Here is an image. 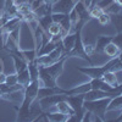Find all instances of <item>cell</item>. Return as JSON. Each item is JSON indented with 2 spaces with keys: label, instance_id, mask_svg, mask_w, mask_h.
Returning a JSON list of instances; mask_svg holds the SVG:
<instances>
[{
  "label": "cell",
  "instance_id": "d590c367",
  "mask_svg": "<svg viewBox=\"0 0 122 122\" xmlns=\"http://www.w3.org/2000/svg\"><path fill=\"white\" fill-rule=\"evenodd\" d=\"M115 121H117V122H122V112H121V115H120V116H118Z\"/></svg>",
  "mask_w": 122,
  "mask_h": 122
},
{
  "label": "cell",
  "instance_id": "7402d4cb",
  "mask_svg": "<svg viewBox=\"0 0 122 122\" xmlns=\"http://www.w3.org/2000/svg\"><path fill=\"white\" fill-rule=\"evenodd\" d=\"M46 117L48 121H51V122H67L68 116L59 112V111H55V112H46Z\"/></svg>",
  "mask_w": 122,
  "mask_h": 122
},
{
  "label": "cell",
  "instance_id": "1f68e13d",
  "mask_svg": "<svg viewBox=\"0 0 122 122\" xmlns=\"http://www.w3.org/2000/svg\"><path fill=\"white\" fill-rule=\"evenodd\" d=\"M84 51L90 56L95 54V49H94V45H90V44H84Z\"/></svg>",
  "mask_w": 122,
  "mask_h": 122
},
{
  "label": "cell",
  "instance_id": "e575fe53",
  "mask_svg": "<svg viewBox=\"0 0 122 122\" xmlns=\"http://www.w3.org/2000/svg\"><path fill=\"white\" fill-rule=\"evenodd\" d=\"M4 25H5V22L3 21V18H1V17H0V30H1V28L4 27Z\"/></svg>",
  "mask_w": 122,
  "mask_h": 122
},
{
  "label": "cell",
  "instance_id": "4dcf8cb0",
  "mask_svg": "<svg viewBox=\"0 0 122 122\" xmlns=\"http://www.w3.org/2000/svg\"><path fill=\"white\" fill-rule=\"evenodd\" d=\"M44 0H29V5H30V9H32V11L37 10L38 7H40L42 5H44Z\"/></svg>",
  "mask_w": 122,
  "mask_h": 122
},
{
  "label": "cell",
  "instance_id": "5b68a950",
  "mask_svg": "<svg viewBox=\"0 0 122 122\" xmlns=\"http://www.w3.org/2000/svg\"><path fill=\"white\" fill-rule=\"evenodd\" d=\"M67 103L70 104V106L75 111V115L78 117L79 122L82 121V116L84 114V94H75V95H66V99H65Z\"/></svg>",
  "mask_w": 122,
  "mask_h": 122
},
{
  "label": "cell",
  "instance_id": "9c48e42d",
  "mask_svg": "<svg viewBox=\"0 0 122 122\" xmlns=\"http://www.w3.org/2000/svg\"><path fill=\"white\" fill-rule=\"evenodd\" d=\"M54 94H64V89L60 88L59 86H56V87H39L37 99L49 97V95H54Z\"/></svg>",
  "mask_w": 122,
  "mask_h": 122
},
{
  "label": "cell",
  "instance_id": "74e56055",
  "mask_svg": "<svg viewBox=\"0 0 122 122\" xmlns=\"http://www.w3.org/2000/svg\"><path fill=\"white\" fill-rule=\"evenodd\" d=\"M117 57L120 59V61H121V62H122V51H120V53H118V55H117Z\"/></svg>",
  "mask_w": 122,
  "mask_h": 122
},
{
  "label": "cell",
  "instance_id": "f1b7e54d",
  "mask_svg": "<svg viewBox=\"0 0 122 122\" xmlns=\"http://www.w3.org/2000/svg\"><path fill=\"white\" fill-rule=\"evenodd\" d=\"M112 43H115L118 50L122 51V32H117L116 36H112Z\"/></svg>",
  "mask_w": 122,
  "mask_h": 122
},
{
  "label": "cell",
  "instance_id": "5bb4252c",
  "mask_svg": "<svg viewBox=\"0 0 122 122\" xmlns=\"http://www.w3.org/2000/svg\"><path fill=\"white\" fill-rule=\"evenodd\" d=\"M54 109H55V111H59V112L64 114V115H66V116H71V115H73V114H75L73 109L70 106V104L67 103L66 100H61V101H59V103L54 106Z\"/></svg>",
  "mask_w": 122,
  "mask_h": 122
},
{
  "label": "cell",
  "instance_id": "4316f807",
  "mask_svg": "<svg viewBox=\"0 0 122 122\" xmlns=\"http://www.w3.org/2000/svg\"><path fill=\"white\" fill-rule=\"evenodd\" d=\"M5 83L9 86H16L18 84V79H17V73H10L6 75V79H5Z\"/></svg>",
  "mask_w": 122,
  "mask_h": 122
},
{
  "label": "cell",
  "instance_id": "603a6c76",
  "mask_svg": "<svg viewBox=\"0 0 122 122\" xmlns=\"http://www.w3.org/2000/svg\"><path fill=\"white\" fill-rule=\"evenodd\" d=\"M111 23L114 25L117 32H122V11L115 15H111Z\"/></svg>",
  "mask_w": 122,
  "mask_h": 122
},
{
  "label": "cell",
  "instance_id": "6da1fadb",
  "mask_svg": "<svg viewBox=\"0 0 122 122\" xmlns=\"http://www.w3.org/2000/svg\"><path fill=\"white\" fill-rule=\"evenodd\" d=\"M67 55H62L60 60L49 66H39V87H56L57 78L64 72V64Z\"/></svg>",
  "mask_w": 122,
  "mask_h": 122
},
{
  "label": "cell",
  "instance_id": "d6986e66",
  "mask_svg": "<svg viewBox=\"0 0 122 122\" xmlns=\"http://www.w3.org/2000/svg\"><path fill=\"white\" fill-rule=\"evenodd\" d=\"M17 73V79H18V84H21L23 87H26L27 84H29L30 82V76H29V71L28 68L23 70V71H20Z\"/></svg>",
  "mask_w": 122,
  "mask_h": 122
},
{
  "label": "cell",
  "instance_id": "52a82bcc",
  "mask_svg": "<svg viewBox=\"0 0 122 122\" xmlns=\"http://www.w3.org/2000/svg\"><path fill=\"white\" fill-rule=\"evenodd\" d=\"M77 0H56L51 5V12L59 14H70V11L75 7Z\"/></svg>",
  "mask_w": 122,
  "mask_h": 122
},
{
  "label": "cell",
  "instance_id": "cb8c5ba5",
  "mask_svg": "<svg viewBox=\"0 0 122 122\" xmlns=\"http://www.w3.org/2000/svg\"><path fill=\"white\" fill-rule=\"evenodd\" d=\"M49 36L51 37H55V36H61V26L57 23V22H51V25L49 26L48 28V32H46Z\"/></svg>",
  "mask_w": 122,
  "mask_h": 122
},
{
  "label": "cell",
  "instance_id": "44dd1931",
  "mask_svg": "<svg viewBox=\"0 0 122 122\" xmlns=\"http://www.w3.org/2000/svg\"><path fill=\"white\" fill-rule=\"evenodd\" d=\"M105 55H107L110 59H112V57H116L117 55H118V53H120V50H118V48L116 46V44L115 43H112V42H110L105 48H104V51H103Z\"/></svg>",
  "mask_w": 122,
  "mask_h": 122
},
{
  "label": "cell",
  "instance_id": "d6a6232c",
  "mask_svg": "<svg viewBox=\"0 0 122 122\" xmlns=\"http://www.w3.org/2000/svg\"><path fill=\"white\" fill-rule=\"evenodd\" d=\"M14 4H15V0H5L3 9H4V10H6V9H9V7H11Z\"/></svg>",
  "mask_w": 122,
  "mask_h": 122
},
{
  "label": "cell",
  "instance_id": "30bf717a",
  "mask_svg": "<svg viewBox=\"0 0 122 122\" xmlns=\"http://www.w3.org/2000/svg\"><path fill=\"white\" fill-rule=\"evenodd\" d=\"M92 89L90 82H86L82 83L79 86H76L73 88H70V89H64V94L65 95H75V94H86L87 92H89Z\"/></svg>",
  "mask_w": 122,
  "mask_h": 122
},
{
  "label": "cell",
  "instance_id": "277c9868",
  "mask_svg": "<svg viewBox=\"0 0 122 122\" xmlns=\"http://www.w3.org/2000/svg\"><path fill=\"white\" fill-rule=\"evenodd\" d=\"M118 60V57H112L110 59L109 62H106L104 66H94V65H90L88 67H77V70L79 71V72L84 73L86 76H88L90 79L92 78H101L104 76L105 72H107V71H111L114 67V65L116 64V61Z\"/></svg>",
  "mask_w": 122,
  "mask_h": 122
},
{
  "label": "cell",
  "instance_id": "e0dca14e",
  "mask_svg": "<svg viewBox=\"0 0 122 122\" xmlns=\"http://www.w3.org/2000/svg\"><path fill=\"white\" fill-rule=\"evenodd\" d=\"M101 78H103V81L105 83H107L111 87H115V86L118 84V79H117L116 72H114V71H107V72L104 73V76Z\"/></svg>",
  "mask_w": 122,
  "mask_h": 122
},
{
  "label": "cell",
  "instance_id": "d4e9b609",
  "mask_svg": "<svg viewBox=\"0 0 122 122\" xmlns=\"http://www.w3.org/2000/svg\"><path fill=\"white\" fill-rule=\"evenodd\" d=\"M98 22L101 25V26H106V25H109V23H111V15L110 14H107V12H103L98 18Z\"/></svg>",
  "mask_w": 122,
  "mask_h": 122
},
{
  "label": "cell",
  "instance_id": "7a4b0ae2",
  "mask_svg": "<svg viewBox=\"0 0 122 122\" xmlns=\"http://www.w3.org/2000/svg\"><path fill=\"white\" fill-rule=\"evenodd\" d=\"M88 23L87 21H83V20H79L78 25L76 26V42H75V45L72 48V50L66 54L67 57H81L88 62L90 65H93V61H92L90 56L84 51V43H83V39H82V29H83V26Z\"/></svg>",
  "mask_w": 122,
  "mask_h": 122
},
{
  "label": "cell",
  "instance_id": "8992f818",
  "mask_svg": "<svg viewBox=\"0 0 122 122\" xmlns=\"http://www.w3.org/2000/svg\"><path fill=\"white\" fill-rule=\"evenodd\" d=\"M65 99H66L65 94H54V95H49V97L38 99V103H39V106L43 111H48L49 109L54 107L59 101L65 100Z\"/></svg>",
  "mask_w": 122,
  "mask_h": 122
},
{
  "label": "cell",
  "instance_id": "836d02e7",
  "mask_svg": "<svg viewBox=\"0 0 122 122\" xmlns=\"http://www.w3.org/2000/svg\"><path fill=\"white\" fill-rule=\"evenodd\" d=\"M55 1H56V0H44V3H46V4H50V5H53Z\"/></svg>",
  "mask_w": 122,
  "mask_h": 122
},
{
  "label": "cell",
  "instance_id": "f546056e",
  "mask_svg": "<svg viewBox=\"0 0 122 122\" xmlns=\"http://www.w3.org/2000/svg\"><path fill=\"white\" fill-rule=\"evenodd\" d=\"M114 3V0H98L97 1V6H99L100 9H103L104 11Z\"/></svg>",
  "mask_w": 122,
  "mask_h": 122
},
{
  "label": "cell",
  "instance_id": "ac0fdd59",
  "mask_svg": "<svg viewBox=\"0 0 122 122\" xmlns=\"http://www.w3.org/2000/svg\"><path fill=\"white\" fill-rule=\"evenodd\" d=\"M114 110H122V94L110 99L106 111H114Z\"/></svg>",
  "mask_w": 122,
  "mask_h": 122
},
{
  "label": "cell",
  "instance_id": "ba28073f",
  "mask_svg": "<svg viewBox=\"0 0 122 122\" xmlns=\"http://www.w3.org/2000/svg\"><path fill=\"white\" fill-rule=\"evenodd\" d=\"M103 98H112V94L110 92L100 90V89H90L84 94V100H97Z\"/></svg>",
  "mask_w": 122,
  "mask_h": 122
},
{
  "label": "cell",
  "instance_id": "9a60e30c",
  "mask_svg": "<svg viewBox=\"0 0 122 122\" xmlns=\"http://www.w3.org/2000/svg\"><path fill=\"white\" fill-rule=\"evenodd\" d=\"M14 60V64H15V70H16V72H20V71H23L27 68V65L28 62L22 57V56H20L17 54H10Z\"/></svg>",
  "mask_w": 122,
  "mask_h": 122
},
{
  "label": "cell",
  "instance_id": "484cf974",
  "mask_svg": "<svg viewBox=\"0 0 122 122\" xmlns=\"http://www.w3.org/2000/svg\"><path fill=\"white\" fill-rule=\"evenodd\" d=\"M121 11H122V7H121L118 4H116L115 1L105 10V12H107V14H110V15H115V14H118V12H121Z\"/></svg>",
  "mask_w": 122,
  "mask_h": 122
},
{
  "label": "cell",
  "instance_id": "7c38bea8",
  "mask_svg": "<svg viewBox=\"0 0 122 122\" xmlns=\"http://www.w3.org/2000/svg\"><path fill=\"white\" fill-rule=\"evenodd\" d=\"M75 9H76V11H77V14H78L79 20H83V21H87V22H89L90 20H92V17H90V15H89V9H88L82 1H81V0H78V1L76 3Z\"/></svg>",
  "mask_w": 122,
  "mask_h": 122
},
{
  "label": "cell",
  "instance_id": "4fadbf2b",
  "mask_svg": "<svg viewBox=\"0 0 122 122\" xmlns=\"http://www.w3.org/2000/svg\"><path fill=\"white\" fill-rule=\"evenodd\" d=\"M110 42H112V36H99L97 38V42H95V45H94L95 53L101 54V53L104 51V48Z\"/></svg>",
  "mask_w": 122,
  "mask_h": 122
},
{
  "label": "cell",
  "instance_id": "3957f363",
  "mask_svg": "<svg viewBox=\"0 0 122 122\" xmlns=\"http://www.w3.org/2000/svg\"><path fill=\"white\" fill-rule=\"evenodd\" d=\"M111 98H103V99H97V100H84V109L89 110L94 116H97L100 121H105L106 115V109L110 103Z\"/></svg>",
  "mask_w": 122,
  "mask_h": 122
},
{
  "label": "cell",
  "instance_id": "2e32d148",
  "mask_svg": "<svg viewBox=\"0 0 122 122\" xmlns=\"http://www.w3.org/2000/svg\"><path fill=\"white\" fill-rule=\"evenodd\" d=\"M27 68L29 71V76H30V81L33 79H39V65L37 62V60L33 61H29Z\"/></svg>",
  "mask_w": 122,
  "mask_h": 122
},
{
  "label": "cell",
  "instance_id": "ffe728a7",
  "mask_svg": "<svg viewBox=\"0 0 122 122\" xmlns=\"http://www.w3.org/2000/svg\"><path fill=\"white\" fill-rule=\"evenodd\" d=\"M51 14H53V12H51ZM51 14H48V15H45V16H43V17H40V18H37V20H38V23H39V27L42 28L45 33L48 32L49 26L51 25V22H53ZM46 34H48V33H46Z\"/></svg>",
  "mask_w": 122,
  "mask_h": 122
},
{
  "label": "cell",
  "instance_id": "83f0119b",
  "mask_svg": "<svg viewBox=\"0 0 122 122\" xmlns=\"http://www.w3.org/2000/svg\"><path fill=\"white\" fill-rule=\"evenodd\" d=\"M104 12V10L103 9H100L99 6H94V7H92L90 10H89V15H90V17L92 18H98L101 14Z\"/></svg>",
  "mask_w": 122,
  "mask_h": 122
},
{
  "label": "cell",
  "instance_id": "8d00e7d4",
  "mask_svg": "<svg viewBox=\"0 0 122 122\" xmlns=\"http://www.w3.org/2000/svg\"><path fill=\"white\" fill-rule=\"evenodd\" d=\"M114 1H115L116 4H118V5L122 7V0H114Z\"/></svg>",
  "mask_w": 122,
  "mask_h": 122
},
{
  "label": "cell",
  "instance_id": "8fae6325",
  "mask_svg": "<svg viewBox=\"0 0 122 122\" xmlns=\"http://www.w3.org/2000/svg\"><path fill=\"white\" fill-rule=\"evenodd\" d=\"M75 42H76V32L68 33L67 36H65L61 39V44H62V49H64V55L68 54L71 50H72Z\"/></svg>",
  "mask_w": 122,
  "mask_h": 122
}]
</instances>
